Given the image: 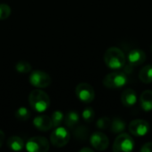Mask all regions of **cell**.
<instances>
[{
    "label": "cell",
    "mask_w": 152,
    "mask_h": 152,
    "mask_svg": "<svg viewBox=\"0 0 152 152\" xmlns=\"http://www.w3.org/2000/svg\"><path fill=\"white\" fill-rule=\"evenodd\" d=\"M104 62L105 64L112 69H122L126 62V58L125 53L118 47H110L104 53Z\"/></svg>",
    "instance_id": "obj_1"
},
{
    "label": "cell",
    "mask_w": 152,
    "mask_h": 152,
    "mask_svg": "<svg viewBox=\"0 0 152 152\" xmlns=\"http://www.w3.org/2000/svg\"><path fill=\"white\" fill-rule=\"evenodd\" d=\"M30 107L37 112H44L50 107V98L42 90H33L28 95Z\"/></svg>",
    "instance_id": "obj_2"
},
{
    "label": "cell",
    "mask_w": 152,
    "mask_h": 152,
    "mask_svg": "<svg viewBox=\"0 0 152 152\" xmlns=\"http://www.w3.org/2000/svg\"><path fill=\"white\" fill-rule=\"evenodd\" d=\"M127 76L123 72H112L105 76L102 83L109 89H120L127 84Z\"/></svg>",
    "instance_id": "obj_3"
},
{
    "label": "cell",
    "mask_w": 152,
    "mask_h": 152,
    "mask_svg": "<svg viewBox=\"0 0 152 152\" xmlns=\"http://www.w3.org/2000/svg\"><path fill=\"white\" fill-rule=\"evenodd\" d=\"M134 148V139L126 133H120V134L115 139L113 143V151L129 152Z\"/></svg>",
    "instance_id": "obj_4"
},
{
    "label": "cell",
    "mask_w": 152,
    "mask_h": 152,
    "mask_svg": "<svg viewBox=\"0 0 152 152\" xmlns=\"http://www.w3.org/2000/svg\"><path fill=\"white\" fill-rule=\"evenodd\" d=\"M69 138H70V134L65 127L57 126L52 132L50 141L54 147L61 148L69 142Z\"/></svg>",
    "instance_id": "obj_5"
},
{
    "label": "cell",
    "mask_w": 152,
    "mask_h": 152,
    "mask_svg": "<svg viewBox=\"0 0 152 152\" xmlns=\"http://www.w3.org/2000/svg\"><path fill=\"white\" fill-rule=\"evenodd\" d=\"M29 82L35 87L45 88V87H47L51 85L52 78L45 71L35 70L29 75Z\"/></svg>",
    "instance_id": "obj_6"
},
{
    "label": "cell",
    "mask_w": 152,
    "mask_h": 152,
    "mask_svg": "<svg viewBox=\"0 0 152 152\" xmlns=\"http://www.w3.org/2000/svg\"><path fill=\"white\" fill-rule=\"evenodd\" d=\"M77 97L85 103H90L94 101L95 94L93 86L87 83H80L76 87Z\"/></svg>",
    "instance_id": "obj_7"
},
{
    "label": "cell",
    "mask_w": 152,
    "mask_h": 152,
    "mask_svg": "<svg viewBox=\"0 0 152 152\" xmlns=\"http://www.w3.org/2000/svg\"><path fill=\"white\" fill-rule=\"evenodd\" d=\"M25 146L29 152H45L49 150V142L45 137L36 136L30 138Z\"/></svg>",
    "instance_id": "obj_8"
},
{
    "label": "cell",
    "mask_w": 152,
    "mask_h": 152,
    "mask_svg": "<svg viewBox=\"0 0 152 152\" xmlns=\"http://www.w3.org/2000/svg\"><path fill=\"white\" fill-rule=\"evenodd\" d=\"M128 129L134 136L142 137L149 133L150 124L143 119H134L130 122Z\"/></svg>",
    "instance_id": "obj_9"
},
{
    "label": "cell",
    "mask_w": 152,
    "mask_h": 152,
    "mask_svg": "<svg viewBox=\"0 0 152 152\" xmlns=\"http://www.w3.org/2000/svg\"><path fill=\"white\" fill-rule=\"evenodd\" d=\"M91 145L97 151H102L108 149L110 144V140L108 136L102 132H95L90 137Z\"/></svg>",
    "instance_id": "obj_10"
},
{
    "label": "cell",
    "mask_w": 152,
    "mask_h": 152,
    "mask_svg": "<svg viewBox=\"0 0 152 152\" xmlns=\"http://www.w3.org/2000/svg\"><path fill=\"white\" fill-rule=\"evenodd\" d=\"M146 53L141 49H133L129 52L127 60L131 66L136 67L144 63L146 61Z\"/></svg>",
    "instance_id": "obj_11"
},
{
    "label": "cell",
    "mask_w": 152,
    "mask_h": 152,
    "mask_svg": "<svg viewBox=\"0 0 152 152\" xmlns=\"http://www.w3.org/2000/svg\"><path fill=\"white\" fill-rule=\"evenodd\" d=\"M33 124L36 128L42 132H46L53 127L52 118L45 115L36 117L33 120Z\"/></svg>",
    "instance_id": "obj_12"
},
{
    "label": "cell",
    "mask_w": 152,
    "mask_h": 152,
    "mask_svg": "<svg viewBox=\"0 0 152 152\" xmlns=\"http://www.w3.org/2000/svg\"><path fill=\"white\" fill-rule=\"evenodd\" d=\"M121 102H122L123 105L127 107V108L133 107L134 105H135L137 102V94L134 92V90H133L131 88L126 89L122 93Z\"/></svg>",
    "instance_id": "obj_13"
},
{
    "label": "cell",
    "mask_w": 152,
    "mask_h": 152,
    "mask_svg": "<svg viewBox=\"0 0 152 152\" xmlns=\"http://www.w3.org/2000/svg\"><path fill=\"white\" fill-rule=\"evenodd\" d=\"M140 104L144 111L152 110V91L145 90L140 96Z\"/></svg>",
    "instance_id": "obj_14"
},
{
    "label": "cell",
    "mask_w": 152,
    "mask_h": 152,
    "mask_svg": "<svg viewBox=\"0 0 152 152\" xmlns=\"http://www.w3.org/2000/svg\"><path fill=\"white\" fill-rule=\"evenodd\" d=\"M140 80L144 84L152 83V65H146L143 67L139 73Z\"/></svg>",
    "instance_id": "obj_15"
},
{
    "label": "cell",
    "mask_w": 152,
    "mask_h": 152,
    "mask_svg": "<svg viewBox=\"0 0 152 152\" xmlns=\"http://www.w3.org/2000/svg\"><path fill=\"white\" fill-rule=\"evenodd\" d=\"M79 122V116L76 111H69L64 117L65 126L69 128H74Z\"/></svg>",
    "instance_id": "obj_16"
},
{
    "label": "cell",
    "mask_w": 152,
    "mask_h": 152,
    "mask_svg": "<svg viewBox=\"0 0 152 152\" xmlns=\"http://www.w3.org/2000/svg\"><path fill=\"white\" fill-rule=\"evenodd\" d=\"M110 128L114 134H120L126 129V123L119 118H114L111 119V123Z\"/></svg>",
    "instance_id": "obj_17"
},
{
    "label": "cell",
    "mask_w": 152,
    "mask_h": 152,
    "mask_svg": "<svg viewBox=\"0 0 152 152\" xmlns=\"http://www.w3.org/2000/svg\"><path fill=\"white\" fill-rule=\"evenodd\" d=\"M7 146L12 151H21L24 147V142L20 137L12 136L7 141Z\"/></svg>",
    "instance_id": "obj_18"
},
{
    "label": "cell",
    "mask_w": 152,
    "mask_h": 152,
    "mask_svg": "<svg viewBox=\"0 0 152 152\" xmlns=\"http://www.w3.org/2000/svg\"><path fill=\"white\" fill-rule=\"evenodd\" d=\"M73 134H74L75 138H77V140L84 141L88 137V129L84 126H80L75 129Z\"/></svg>",
    "instance_id": "obj_19"
},
{
    "label": "cell",
    "mask_w": 152,
    "mask_h": 152,
    "mask_svg": "<svg viewBox=\"0 0 152 152\" xmlns=\"http://www.w3.org/2000/svg\"><path fill=\"white\" fill-rule=\"evenodd\" d=\"M15 117L17 119L20 121H26L30 117V112L29 110L25 108V107H20L15 111Z\"/></svg>",
    "instance_id": "obj_20"
},
{
    "label": "cell",
    "mask_w": 152,
    "mask_h": 152,
    "mask_svg": "<svg viewBox=\"0 0 152 152\" xmlns=\"http://www.w3.org/2000/svg\"><path fill=\"white\" fill-rule=\"evenodd\" d=\"M15 69L20 73H28L31 70V65L25 61H20L16 63Z\"/></svg>",
    "instance_id": "obj_21"
},
{
    "label": "cell",
    "mask_w": 152,
    "mask_h": 152,
    "mask_svg": "<svg viewBox=\"0 0 152 152\" xmlns=\"http://www.w3.org/2000/svg\"><path fill=\"white\" fill-rule=\"evenodd\" d=\"M51 118H52V122H53V127H57L61 124V122L64 119V117H63V114L61 111L56 110L53 113Z\"/></svg>",
    "instance_id": "obj_22"
},
{
    "label": "cell",
    "mask_w": 152,
    "mask_h": 152,
    "mask_svg": "<svg viewBox=\"0 0 152 152\" xmlns=\"http://www.w3.org/2000/svg\"><path fill=\"white\" fill-rule=\"evenodd\" d=\"M94 116H95V113H94V110H93V108H86L82 112V117H83L84 120L87 123L93 122V120L94 119Z\"/></svg>",
    "instance_id": "obj_23"
},
{
    "label": "cell",
    "mask_w": 152,
    "mask_h": 152,
    "mask_svg": "<svg viewBox=\"0 0 152 152\" xmlns=\"http://www.w3.org/2000/svg\"><path fill=\"white\" fill-rule=\"evenodd\" d=\"M11 14V8L6 4H0V20L7 19Z\"/></svg>",
    "instance_id": "obj_24"
},
{
    "label": "cell",
    "mask_w": 152,
    "mask_h": 152,
    "mask_svg": "<svg viewBox=\"0 0 152 152\" xmlns=\"http://www.w3.org/2000/svg\"><path fill=\"white\" fill-rule=\"evenodd\" d=\"M110 123H111V119L110 118L103 117V118H101L100 119H98L96 126L100 129H107V128H110Z\"/></svg>",
    "instance_id": "obj_25"
},
{
    "label": "cell",
    "mask_w": 152,
    "mask_h": 152,
    "mask_svg": "<svg viewBox=\"0 0 152 152\" xmlns=\"http://www.w3.org/2000/svg\"><path fill=\"white\" fill-rule=\"evenodd\" d=\"M142 152H152V142H147L141 148Z\"/></svg>",
    "instance_id": "obj_26"
},
{
    "label": "cell",
    "mask_w": 152,
    "mask_h": 152,
    "mask_svg": "<svg viewBox=\"0 0 152 152\" xmlns=\"http://www.w3.org/2000/svg\"><path fill=\"white\" fill-rule=\"evenodd\" d=\"M4 141V132L0 129V147L3 145Z\"/></svg>",
    "instance_id": "obj_27"
},
{
    "label": "cell",
    "mask_w": 152,
    "mask_h": 152,
    "mask_svg": "<svg viewBox=\"0 0 152 152\" xmlns=\"http://www.w3.org/2000/svg\"><path fill=\"white\" fill-rule=\"evenodd\" d=\"M80 151L81 152H85V151L93 152L94 151H93L92 149H90V148H83V149H81V150H80Z\"/></svg>",
    "instance_id": "obj_28"
},
{
    "label": "cell",
    "mask_w": 152,
    "mask_h": 152,
    "mask_svg": "<svg viewBox=\"0 0 152 152\" xmlns=\"http://www.w3.org/2000/svg\"><path fill=\"white\" fill-rule=\"evenodd\" d=\"M151 52H152V45H151Z\"/></svg>",
    "instance_id": "obj_29"
}]
</instances>
